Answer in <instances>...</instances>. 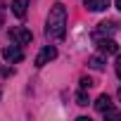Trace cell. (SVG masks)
Returning <instances> with one entry per match:
<instances>
[{"instance_id": "obj_17", "label": "cell", "mask_w": 121, "mask_h": 121, "mask_svg": "<svg viewBox=\"0 0 121 121\" xmlns=\"http://www.w3.org/2000/svg\"><path fill=\"white\" fill-rule=\"evenodd\" d=\"M119 100H121V88H119Z\"/></svg>"}, {"instance_id": "obj_16", "label": "cell", "mask_w": 121, "mask_h": 121, "mask_svg": "<svg viewBox=\"0 0 121 121\" xmlns=\"http://www.w3.org/2000/svg\"><path fill=\"white\" fill-rule=\"evenodd\" d=\"M116 7H119V10H121V0H116Z\"/></svg>"}, {"instance_id": "obj_3", "label": "cell", "mask_w": 121, "mask_h": 121, "mask_svg": "<svg viewBox=\"0 0 121 121\" xmlns=\"http://www.w3.org/2000/svg\"><path fill=\"white\" fill-rule=\"evenodd\" d=\"M3 57L7 59V62H22V59H24L22 45H19V43H14V45H7V48L3 50Z\"/></svg>"}, {"instance_id": "obj_6", "label": "cell", "mask_w": 121, "mask_h": 121, "mask_svg": "<svg viewBox=\"0 0 121 121\" xmlns=\"http://www.w3.org/2000/svg\"><path fill=\"white\" fill-rule=\"evenodd\" d=\"M26 10H29V0H14V3H12V14L14 17L24 19L26 17Z\"/></svg>"}, {"instance_id": "obj_9", "label": "cell", "mask_w": 121, "mask_h": 121, "mask_svg": "<svg viewBox=\"0 0 121 121\" xmlns=\"http://www.w3.org/2000/svg\"><path fill=\"white\" fill-rule=\"evenodd\" d=\"M114 33V22H102V24H97V38L100 36H112Z\"/></svg>"}, {"instance_id": "obj_10", "label": "cell", "mask_w": 121, "mask_h": 121, "mask_svg": "<svg viewBox=\"0 0 121 121\" xmlns=\"http://www.w3.org/2000/svg\"><path fill=\"white\" fill-rule=\"evenodd\" d=\"M88 64H90L95 71H102V69H104V59H102L100 55H95V57H90V62H88Z\"/></svg>"}, {"instance_id": "obj_4", "label": "cell", "mask_w": 121, "mask_h": 121, "mask_svg": "<svg viewBox=\"0 0 121 121\" xmlns=\"http://www.w3.org/2000/svg\"><path fill=\"white\" fill-rule=\"evenodd\" d=\"M10 36H12V40L19 43V45H26V43H31V38H33L31 31H29V29H22V26H19V29H12Z\"/></svg>"}, {"instance_id": "obj_8", "label": "cell", "mask_w": 121, "mask_h": 121, "mask_svg": "<svg viewBox=\"0 0 121 121\" xmlns=\"http://www.w3.org/2000/svg\"><path fill=\"white\" fill-rule=\"evenodd\" d=\"M109 107H112V97H109V95H100V97L95 100V109H97V112H102V114H104Z\"/></svg>"}, {"instance_id": "obj_12", "label": "cell", "mask_w": 121, "mask_h": 121, "mask_svg": "<svg viewBox=\"0 0 121 121\" xmlns=\"http://www.w3.org/2000/svg\"><path fill=\"white\" fill-rule=\"evenodd\" d=\"M104 116H107V119H121V112H116V109H112V107H109V109L104 112Z\"/></svg>"}, {"instance_id": "obj_1", "label": "cell", "mask_w": 121, "mask_h": 121, "mask_svg": "<svg viewBox=\"0 0 121 121\" xmlns=\"http://www.w3.org/2000/svg\"><path fill=\"white\" fill-rule=\"evenodd\" d=\"M64 31H67V7L62 3H55L50 7V14H48V22H45V33L52 40H62Z\"/></svg>"}, {"instance_id": "obj_14", "label": "cell", "mask_w": 121, "mask_h": 121, "mask_svg": "<svg viewBox=\"0 0 121 121\" xmlns=\"http://www.w3.org/2000/svg\"><path fill=\"white\" fill-rule=\"evenodd\" d=\"M90 86H93V81H90V78H81V88H86V90H88Z\"/></svg>"}, {"instance_id": "obj_5", "label": "cell", "mask_w": 121, "mask_h": 121, "mask_svg": "<svg viewBox=\"0 0 121 121\" xmlns=\"http://www.w3.org/2000/svg\"><path fill=\"white\" fill-rule=\"evenodd\" d=\"M97 48H100L102 55H116V52H119V45H116L112 38H102V40L97 43Z\"/></svg>"}, {"instance_id": "obj_13", "label": "cell", "mask_w": 121, "mask_h": 121, "mask_svg": "<svg viewBox=\"0 0 121 121\" xmlns=\"http://www.w3.org/2000/svg\"><path fill=\"white\" fill-rule=\"evenodd\" d=\"M114 69H116V76L121 78V52H116V64H114Z\"/></svg>"}, {"instance_id": "obj_7", "label": "cell", "mask_w": 121, "mask_h": 121, "mask_svg": "<svg viewBox=\"0 0 121 121\" xmlns=\"http://www.w3.org/2000/svg\"><path fill=\"white\" fill-rule=\"evenodd\" d=\"M83 5L90 10V12H102L109 7V0H83Z\"/></svg>"}, {"instance_id": "obj_2", "label": "cell", "mask_w": 121, "mask_h": 121, "mask_svg": "<svg viewBox=\"0 0 121 121\" xmlns=\"http://www.w3.org/2000/svg\"><path fill=\"white\" fill-rule=\"evenodd\" d=\"M55 57H57V48H55V45H45V48L38 52V57H36V67H45L48 62H52Z\"/></svg>"}, {"instance_id": "obj_11", "label": "cell", "mask_w": 121, "mask_h": 121, "mask_svg": "<svg viewBox=\"0 0 121 121\" xmlns=\"http://www.w3.org/2000/svg\"><path fill=\"white\" fill-rule=\"evenodd\" d=\"M76 102H78L81 107H86V104H88V95H86V88H81V90L76 93Z\"/></svg>"}, {"instance_id": "obj_15", "label": "cell", "mask_w": 121, "mask_h": 121, "mask_svg": "<svg viewBox=\"0 0 121 121\" xmlns=\"http://www.w3.org/2000/svg\"><path fill=\"white\" fill-rule=\"evenodd\" d=\"M3 24H5V5L0 3V26H3Z\"/></svg>"}]
</instances>
